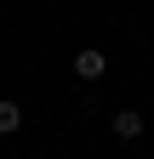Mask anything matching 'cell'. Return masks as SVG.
I'll use <instances>...</instances> for the list:
<instances>
[{
    "instance_id": "obj_1",
    "label": "cell",
    "mask_w": 154,
    "mask_h": 159,
    "mask_svg": "<svg viewBox=\"0 0 154 159\" xmlns=\"http://www.w3.org/2000/svg\"><path fill=\"white\" fill-rule=\"evenodd\" d=\"M74 74H80V80H103L108 74V51H97V46L74 51Z\"/></svg>"
},
{
    "instance_id": "obj_2",
    "label": "cell",
    "mask_w": 154,
    "mask_h": 159,
    "mask_svg": "<svg viewBox=\"0 0 154 159\" xmlns=\"http://www.w3.org/2000/svg\"><path fill=\"white\" fill-rule=\"evenodd\" d=\"M114 136H126V142L143 136V114H137V108H120V114H114Z\"/></svg>"
},
{
    "instance_id": "obj_3",
    "label": "cell",
    "mask_w": 154,
    "mask_h": 159,
    "mask_svg": "<svg viewBox=\"0 0 154 159\" xmlns=\"http://www.w3.org/2000/svg\"><path fill=\"white\" fill-rule=\"evenodd\" d=\"M12 131H23V108L6 97V102H0V136H12Z\"/></svg>"
},
{
    "instance_id": "obj_4",
    "label": "cell",
    "mask_w": 154,
    "mask_h": 159,
    "mask_svg": "<svg viewBox=\"0 0 154 159\" xmlns=\"http://www.w3.org/2000/svg\"><path fill=\"white\" fill-rule=\"evenodd\" d=\"M148 159H154V153H148Z\"/></svg>"
}]
</instances>
